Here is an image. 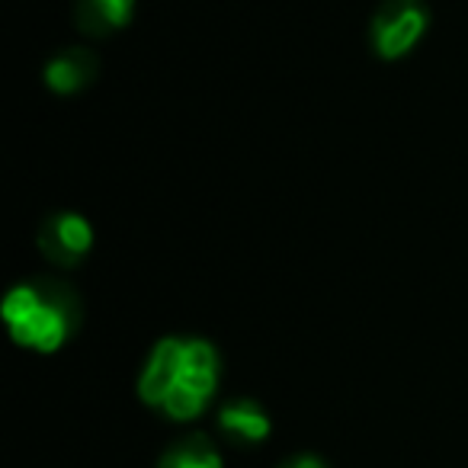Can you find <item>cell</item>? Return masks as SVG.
I'll use <instances>...</instances> for the list:
<instances>
[{"label":"cell","instance_id":"obj_1","mask_svg":"<svg viewBox=\"0 0 468 468\" xmlns=\"http://www.w3.org/2000/svg\"><path fill=\"white\" fill-rule=\"evenodd\" d=\"M218 353L206 340L164 337L138 378V398L170 420H193L218 388Z\"/></svg>","mask_w":468,"mask_h":468},{"label":"cell","instance_id":"obj_2","mask_svg":"<svg viewBox=\"0 0 468 468\" xmlns=\"http://www.w3.org/2000/svg\"><path fill=\"white\" fill-rule=\"evenodd\" d=\"M0 314H4L10 337L20 346L36 353H55L78 331L80 302L65 282L36 280L10 289L0 305Z\"/></svg>","mask_w":468,"mask_h":468},{"label":"cell","instance_id":"obj_3","mask_svg":"<svg viewBox=\"0 0 468 468\" xmlns=\"http://www.w3.org/2000/svg\"><path fill=\"white\" fill-rule=\"evenodd\" d=\"M427 7L423 0H385L372 16V48L378 58L395 61L408 55L427 33Z\"/></svg>","mask_w":468,"mask_h":468},{"label":"cell","instance_id":"obj_4","mask_svg":"<svg viewBox=\"0 0 468 468\" xmlns=\"http://www.w3.org/2000/svg\"><path fill=\"white\" fill-rule=\"evenodd\" d=\"M93 248V228L84 215L58 212L39 228V250L55 267H78Z\"/></svg>","mask_w":468,"mask_h":468},{"label":"cell","instance_id":"obj_5","mask_svg":"<svg viewBox=\"0 0 468 468\" xmlns=\"http://www.w3.org/2000/svg\"><path fill=\"white\" fill-rule=\"evenodd\" d=\"M218 427H221V433L231 442H238V446H257V442H263L270 436L273 420H270V414L257 401H250V398H234V401H228L225 408H221Z\"/></svg>","mask_w":468,"mask_h":468},{"label":"cell","instance_id":"obj_6","mask_svg":"<svg viewBox=\"0 0 468 468\" xmlns=\"http://www.w3.org/2000/svg\"><path fill=\"white\" fill-rule=\"evenodd\" d=\"M93 78H97V55L87 48H65L46 65L48 90L61 93V97L84 90Z\"/></svg>","mask_w":468,"mask_h":468},{"label":"cell","instance_id":"obj_7","mask_svg":"<svg viewBox=\"0 0 468 468\" xmlns=\"http://www.w3.org/2000/svg\"><path fill=\"white\" fill-rule=\"evenodd\" d=\"M132 7H135V0H78L74 16H78L80 33L90 39H103L132 20Z\"/></svg>","mask_w":468,"mask_h":468},{"label":"cell","instance_id":"obj_8","mask_svg":"<svg viewBox=\"0 0 468 468\" xmlns=\"http://www.w3.org/2000/svg\"><path fill=\"white\" fill-rule=\"evenodd\" d=\"M157 468H225L221 449L206 433H186L174 440L157 459Z\"/></svg>","mask_w":468,"mask_h":468},{"label":"cell","instance_id":"obj_9","mask_svg":"<svg viewBox=\"0 0 468 468\" xmlns=\"http://www.w3.org/2000/svg\"><path fill=\"white\" fill-rule=\"evenodd\" d=\"M280 468H327V465L318 455H292V459H286Z\"/></svg>","mask_w":468,"mask_h":468}]
</instances>
